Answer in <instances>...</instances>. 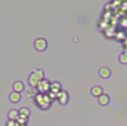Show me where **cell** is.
I'll return each mask as SVG.
<instances>
[{
	"mask_svg": "<svg viewBox=\"0 0 127 126\" xmlns=\"http://www.w3.org/2000/svg\"><path fill=\"white\" fill-rule=\"evenodd\" d=\"M31 114V110L29 107H27V106H22V107L19 108V116H21V117H27V118H30Z\"/></svg>",
	"mask_w": 127,
	"mask_h": 126,
	"instance_id": "obj_12",
	"label": "cell"
},
{
	"mask_svg": "<svg viewBox=\"0 0 127 126\" xmlns=\"http://www.w3.org/2000/svg\"><path fill=\"white\" fill-rule=\"evenodd\" d=\"M97 103H98V105H101V106L109 105V103H111V96L106 93L102 94L99 97H97Z\"/></svg>",
	"mask_w": 127,
	"mask_h": 126,
	"instance_id": "obj_10",
	"label": "cell"
},
{
	"mask_svg": "<svg viewBox=\"0 0 127 126\" xmlns=\"http://www.w3.org/2000/svg\"><path fill=\"white\" fill-rule=\"evenodd\" d=\"M19 126H28V124H27V125H19Z\"/></svg>",
	"mask_w": 127,
	"mask_h": 126,
	"instance_id": "obj_18",
	"label": "cell"
},
{
	"mask_svg": "<svg viewBox=\"0 0 127 126\" xmlns=\"http://www.w3.org/2000/svg\"><path fill=\"white\" fill-rule=\"evenodd\" d=\"M49 47V42L45 38H42V37H39V38H35L33 40V48L36 52L39 53H43L45 52L46 49Z\"/></svg>",
	"mask_w": 127,
	"mask_h": 126,
	"instance_id": "obj_3",
	"label": "cell"
},
{
	"mask_svg": "<svg viewBox=\"0 0 127 126\" xmlns=\"http://www.w3.org/2000/svg\"><path fill=\"white\" fill-rule=\"evenodd\" d=\"M38 93H42V94H48L51 91V81L48 79H43L40 83L38 84V86L35 88Z\"/></svg>",
	"mask_w": 127,
	"mask_h": 126,
	"instance_id": "obj_5",
	"label": "cell"
},
{
	"mask_svg": "<svg viewBox=\"0 0 127 126\" xmlns=\"http://www.w3.org/2000/svg\"><path fill=\"white\" fill-rule=\"evenodd\" d=\"M90 94L93 96V97H99L102 94H104V89L103 86L101 85H94L92 86L91 90H90Z\"/></svg>",
	"mask_w": 127,
	"mask_h": 126,
	"instance_id": "obj_9",
	"label": "cell"
},
{
	"mask_svg": "<svg viewBox=\"0 0 127 126\" xmlns=\"http://www.w3.org/2000/svg\"><path fill=\"white\" fill-rule=\"evenodd\" d=\"M17 123H18L19 125H27L29 123V118L27 117H21V116H19L18 120H17Z\"/></svg>",
	"mask_w": 127,
	"mask_h": 126,
	"instance_id": "obj_16",
	"label": "cell"
},
{
	"mask_svg": "<svg viewBox=\"0 0 127 126\" xmlns=\"http://www.w3.org/2000/svg\"><path fill=\"white\" fill-rule=\"evenodd\" d=\"M35 94L36 93L33 92V89L32 88H30L29 90H26V91H24V96H26L27 98H33Z\"/></svg>",
	"mask_w": 127,
	"mask_h": 126,
	"instance_id": "obj_15",
	"label": "cell"
},
{
	"mask_svg": "<svg viewBox=\"0 0 127 126\" xmlns=\"http://www.w3.org/2000/svg\"><path fill=\"white\" fill-rule=\"evenodd\" d=\"M26 90H27V85L23 83L22 81H20V80L14 81L13 83H12V91H13V92H17V93H21V94H22Z\"/></svg>",
	"mask_w": 127,
	"mask_h": 126,
	"instance_id": "obj_6",
	"label": "cell"
},
{
	"mask_svg": "<svg viewBox=\"0 0 127 126\" xmlns=\"http://www.w3.org/2000/svg\"><path fill=\"white\" fill-rule=\"evenodd\" d=\"M8 100L11 104H18V103L21 102V100H22V94L12 91L11 93L8 95Z\"/></svg>",
	"mask_w": 127,
	"mask_h": 126,
	"instance_id": "obj_8",
	"label": "cell"
},
{
	"mask_svg": "<svg viewBox=\"0 0 127 126\" xmlns=\"http://www.w3.org/2000/svg\"><path fill=\"white\" fill-rule=\"evenodd\" d=\"M57 102L59 103V105L61 106H66L70 102V93L69 91L63 89L61 92H59L57 94Z\"/></svg>",
	"mask_w": 127,
	"mask_h": 126,
	"instance_id": "obj_4",
	"label": "cell"
},
{
	"mask_svg": "<svg viewBox=\"0 0 127 126\" xmlns=\"http://www.w3.org/2000/svg\"><path fill=\"white\" fill-rule=\"evenodd\" d=\"M43 79H45L44 71L42 69H34L33 71L30 72L28 79H27V85L29 88L35 89L38 86V84L42 81Z\"/></svg>",
	"mask_w": 127,
	"mask_h": 126,
	"instance_id": "obj_2",
	"label": "cell"
},
{
	"mask_svg": "<svg viewBox=\"0 0 127 126\" xmlns=\"http://www.w3.org/2000/svg\"><path fill=\"white\" fill-rule=\"evenodd\" d=\"M33 102H34L36 107L42 111L50 110V107L53 104V101L50 98L49 94H42V93H38V92H36V94L33 97Z\"/></svg>",
	"mask_w": 127,
	"mask_h": 126,
	"instance_id": "obj_1",
	"label": "cell"
},
{
	"mask_svg": "<svg viewBox=\"0 0 127 126\" xmlns=\"http://www.w3.org/2000/svg\"><path fill=\"white\" fill-rule=\"evenodd\" d=\"M98 76L103 80H108L112 76V71L109 67L107 66H102L98 69Z\"/></svg>",
	"mask_w": 127,
	"mask_h": 126,
	"instance_id": "obj_7",
	"label": "cell"
},
{
	"mask_svg": "<svg viewBox=\"0 0 127 126\" xmlns=\"http://www.w3.org/2000/svg\"><path fill=\"white\" fill-rule=\"evenodd\" d=\"M118 62L122 65H127V52H122L118 55Z\"/></svg>",
	"mask_w": 127,
	"mask_h": 126,
	"instance_id": "obj_14",
	"label": "cell"
},
{
	"mask_svg": "<svg viewBox=\"0 0 127 126\" xmlns=\"http://www.w3.org/2000/svg\"><path fill=\"white\" fill-rule=\"evenodd\" d=\"M19 117V110H16V108H11V110L8 111L7 113V118L9 120H13V121H17Z\"/></svg>",
	"mask_w": 127,
	"mask_h": 126,
	"instance_id": "obj_13",
	"label": "cell"
},
{
	"mask_svg": "<svg viewBox=\"0 0 127 126\" xmlns=\"http://www.w3.org/2000/svg\"><path fill=\"white\" fill-rule=\"evenodd\" d=\"M63 90V85L60 81H52L51 82V91L50 92H53V93L58 94L59 92H61Z\"/></svg>",
	"mask_w": 127,
	"mask_h": 126,
	"instance_id": "obj_11",
	"label": "cell"
},
{
	"mask_svg": "<svg viewBox=\"0 0 127 126\" xmlns=\"http://www.w3.org/2000/svg\"><path fill=\"white\" fill-rule=\"evenodd\" d=\"M4 126H19V124L17 123V121H13V120H7L6 123H4Z\"/></svg>",
	"mask_w": 127,
	"mask_h": 126,
	"instance_id": "obj_17",
	"label": "cell"
}]
</instances>
